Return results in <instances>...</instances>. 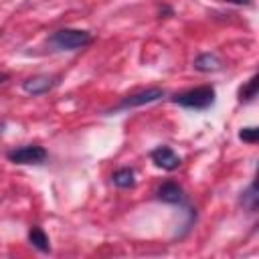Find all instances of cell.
I'll list each match as a JSON object with an SVG mask.
<instances>
[{
    "label": "cell",
    "mask_w": 259,
    "mask_h": 259,
    "mask_svg": "<svg viewBox=\"0 0 259 259\" xmlns=\"http://www.w3.org/2000/svg\"><path fill=\"white\" fill-rule=\"evenodd\" d=\"M49 42L57 51H77L91 42V32L81 28H61L51 34Z\"/></svg>",
    "instance_id": "1"
},
{
    "label": "cell",
    "mask_w": 259,
    "mask_h": 259,
    "mask_svg": "<svg viewBox=\"0 0 259 259\" xmlns=\"http://www.w3.org/2000/svg\"><path fill=\"white\" fill-rule=\"evenodd\" d=\"M174 103L182 105V107H188V109H206L214 103V87L210 85H202V87H194V89H188L180 95L174 97Z\"/></svg>",
    "instance_id": "2"
},
{
    "label": "cell",
    "mask_w": 259,
    "mask_h": 259,
    "mask_svg": "<svg viewBox=\"0 0 259 259\" xmlns=\"http://www.w3.org/2000/svg\"><path fill=\"white\" fill-rule=\"evenodd\" d=\"M8 160L18 166H30V164H42L47 160V150L42 146H20L12 152H8Z\"/></svg>",
    "instance_id": "3"
},
{
    "label": "cell",
    "mask_w": 259,
    "mask_h": 259,
    "mask_svg": "<svg viewBox=\"0 0 259 259\" xmlns=\"http://www.w3.org/2000/svg\"><path fill=\"white\" fill-rule=\"evenodd\" d=\"M166 95L164 89L160 87H150V89H144V91H138V93H132L127 97H123L119 101V105L115 107V111H121V109H132V107H140V105H148V103H154L158 99H162Z\"/></svg>",
    "instance_id": "4"
},
{
    "label": "cell",
    "mask_w": 259,
    "mask_h": 259,
    "mask_svg": "<svg viewBox=\"0 0 259 259\" xmlns=\"http://www.w3.org/2000/svg\"><path fill=\"white\" fill-rule=\"evenodd\" d=\"M150 158H152L154 166H158V168H162V170H168V172L176 170V168L182 164L180 156H178L172 148H168V146H158V148H154L152 154H150Z\"/></svg>",
    "instance_id": "5"
},
{
    "label": "cell",
    "mask_w": 259,
    "mask_h": 259,
    "mask_svg": "<svg viewBox=\"0 0 259 259\" xmlns=\"http://www.w3.org/2000/svg\"><path fill=\"white\" fill-rule=\"evenodd\" d=\"M57 85V77L51 75H34L22 81V91L28 95H45Z\"/></svg>",
    "instance_id": "6"
},
{
    "label": "cell",
    "mask_w": 259,
    "mask_h": 259,
    "mask_svg": "<svg viewBox=\"0 0 259 259\" xmlns=\"http://www.w3.org/2000/svg\"><path fill=\"white\" fill-rule=\"evenodd\" d=\"M156 196L162 202H168V204H180V202H184V192H182V188L176 182H164V184H160L158 190H156Z\"/></svg>",
    "instance_id": "7"
},
{
    "label": "cell",
    "mask_w": 259,
    "mask_h": 259,
    "mask_svg": "<svg viewBox=\"0 0 259 259\" xmlns=\"http://www.w3.org/2000/svg\"><path fill=\"white\" fill-rule=\"evenodd\" d=\"M192 67L196 71H200V73H214V71H221L223 69V61L214 53H200L192 61Z\"/></svg>",
    "instance_id": "8"
},
{
    "label": "cell",
    "mask_w": 259,
    "mask_h": 259,
    "mask_svg": "<svg viewBox=\"0 0 259 259\" xmlns=\"http://www.w3.org/2000/svg\"><path fill=\"white\" fill-rule=\"evenodd\" d=\"M111 180L117 188H132L136 184V172L132 168H119L113 172Z\"/></svg>",
    "instance_id": "9"
},
{
    "label": "cell",
    "mask_w": 259,
    "mask_h": 259,
    "mask_svg": "<svg viewBox=\"0 0 259 259\" xmlns=\"http://www.w3.org/2000/svg\"><path fill=\"white\" fill-rule=\"evenodd\" d=\"M28 241H30L32 247H36V249L42 251V253H49V251H51L49 237H47V233H45L40 227H32V229L28 231Z\"/></svg>",
    "instance_id": "10"
},
{
    "label": "cell",
    "mask_w": 259,
    "mask_h": 259,
    "mask_svg": "<svg viewBox=\"0 0 259 259\" xmlns=\"http://www.w3.org/2000/svg\"><path fill=\"white\" fill-rule=\"evenodd\" d=\"M257 97V75H253L241 89H239V101H253Z\"/></svg>",
    "instance_id": "11"
},
{
    "label": "cell",
    "mask_w": 259,
    "mask_h": 259,
    "mask_svg": "<svg viewBox=\"0 0 259 259\" xmlns=\"http://www.w3.org/2000/svg\"><path fill=\"white\" fill-rule=\"evenodd\" d=\"M241 202H243L249 210H255V208H257V188H255V184H251V186L243 192Z\"/></svg>",
    "instance_id": "12"
},
{
    "label": "cell",
    "mask_w": 259,
    "mask_h": 259,
    "mask_svg": "<svg viewBox=\"0 0 259 259\" xmlns=\"http://www.w3.org/2000/svg\"><path fill=\"white\" fill-rule=\"evenodd\" d=\"M239 138L243 140V142H247V144H255L257 142V138H259V130L257 127H241V132H239Z\"/></svg>",
    "instance_id": "13"
},
{
    "label": "cell",
    "mask_w": 259,
    "mask_h": 259,
    "mask_svg": "<svg viewBox=\"0 0 259 259\" xmlns=\"http://www.w3.org/2000/svg\"><path fill=\"white\" fill-rule=\"evenodd\" d=\"M225 2H231V4H239V6H249L253 0H225Z\"/></svg>",
    "instance_id": "14"
},
{
    "label": "cell",
    "mask_w": 259,
    "mask_h": 259,
    "mask_svg": "<svg viewBox=\"0 0 259 259\" xmlns=\"http://www.w3.org/2000/svg\"><path fill=\"white\" fill-rule=\"evenodd\" d=\"M8 81V73H0V85Z\"/></svg>",
    "instance_id": "15"
}]
</instances>
